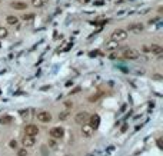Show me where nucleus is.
I'll return each mask as SVG.
<instances>
[{"mask_svg": "<svg viewBox=\"0 0 163 156\" xmlns=\"http://www.w3.org/2000/svg\"><path fill=\"white\" fill-rule=\"evenodd\" d=\"M47 3V0H32V6L35 7H43Z\"/></svg>", "mask_w": 163, "mask_h": 156, "instance_id": "nucleus-14", "label": "nucleus"}, {"mask_svg": "<svg viewBox=\"0 0 163 156\" xmlns=\"http://www.w3.org/2000/svg\"><path fill=\"white\" fill-rule=\"evenodd\" d=\"M37 120H40L43 123H47V122H50L52 120V115L49 113V112H44V110H41L37 113Z\"/></svg>", "mask_w": 163, "mask_h": 156, "instance_id": "nucleus-8", "label": "nucleus"}, {"mask_svg": "<svg viewBox=\"0 0 163 156\" xmlns=\"http://www.w3.org/2000/svg\"><path fill=\"white\" fill-rule=\"evenodd\" d=\"M12 7L16 9V10H23V9L27 7V4H26V3H22V1H16V3L12 4Z\"/></svg>", "mask_w": 163, "mask_h": 156, "instance_id": "nucleus-13", "label": "nucleus"}, {"mask_svg": "<svg viewBox=\"0 0 163 156\" xmlns=\"http://www.w3.org/2000/svg\"><path fill=\"white\" fill-rule=\"evenodd\" d=\"M129 29H130L132 32H134V33H139V32L143 30V25H142V23H133V25L129 26Z\"/></svg>", "mask_w": 163, "mask_h": 156, "instance_id": "nucleus-10", "label": "nucleus"}, {"mask_svg": "<svg viewBox=\"0 0 163 156\" xmlns=\"http://www.w3.org/2000/svg\"><path fill=\"white\" fill-rule=\"evenodd\" d=\"M7 23L9 25H17V22H19V19L16 17V16H7Z\"/></svg>", "mask_w": 163, "mask_h": 156, "instance_id": "nucleus-15", "label": "nucleus"}, {"mask_svg": "<svg viewBox=\"0 0 163 156\" xmlns=\"http://www.w3.org/2000/svg\"><path fill=\"white\" fill-rule=\"evenodd\" d=\"M67 116H69V113H67V112H63V113H60V115H59V119H60V120H65Z\"/></svg>", "mask_w": 163, "mask_h": 156, "instance_id": "nucleus-19", "label": "nucleus"}, {"mask_svg": "<svg viewBox=\"0 0 163 156\" xmlns=\"http://www.w3.org/2000/svg\"><path fill=\"white\" fill-rule=\"evenodd\" d=\"M49 145H50L52 148H56V143H54V140H50V142H49Z\"/></svg>", "mask_w": 163, "mask_h": 156, "instance_id": "nucleus-23", "label": "nucleus"}, {"mask_svg": "<svg viewBox=\"0 0 163 156\" xmlns=\"http://www.w3.org/2000/svg\"><path fill=\"white\" fill-rule=\"evenodd\" d=\"M127 39V32L124 30V29H117V30H115L113 33H112V40H115V42H123V40Z\"/></svg>", "mask_w": 163, "mask_h": 156, "instance_id": "nucleus-1", "label": "nucleus"}, {"mask_svg": "<svg viewBox=\"0 0 163 156\" xmlns=\"http://www.w3.org/2000/svg\"><path fill=\"white\" fill-rule=\"evenodd\" d=\"M89 113L87 112H79L76 116H75V120L77 122V123H80V125H84L87 120H89Z\"/></svg>", "mask_w": 163, "mask_h": 156, "instance_id": "nucleus-3", "label": "nucleus"}, {"mask_svg": "<svg viewBox=\"0 0 163 156\" xmlns=\"http://www.w3.org/2000/svg\"><path fill=\"white\" fill-rule=\"evenodd\" d=\"M17 156H27V151H26V148H24V149H20V151L17 152Z\"/></svg>", "mask_w": 163, "mask_h": 156, "instance_id": "nucleus-18", "label": "nucleus"}, {"mask_svg": "<svg viewBox=\"0 0 163 156\" xmlns=\"http://www.w3.org/2000/svg\"><path fill=\"white\" fill-rule=\"evenodd\" d=\"M117 47H119V43L115 42V40H112V39L106 43V49H107V50H115V49H117Z\"/></svg>", "mask_w": 163, "mask_h": 156, "instance_id": "nucleus-11", "label": "nucleus"}, {"mask_svg": "<svg viewBox=\"0 0 163 156\" xmlns=\"http://www.w3.org/2000/svg\"><path fill=\"white\" fill-rule=\"evenodd\" d=\"M23 19L24 20H33L35 19V14H26V16H23Z\"/></svg>", "mask_w": 163, "mask_h": 156, "instance_id": "nucleus-20", "label": "nucleus"}, {"mask_svg": "<svg viewBox=\"0 0 163 156\" xmlns=\"http://www.w3.org/2000/svg\"><path fill=\"white\" fill-rule=\"evenodd\" d=\"M16 146H17V142L16 140H12L10 142V148H16Z\"/></svg>", "mask_w": 163, "mask_h": 156, "instance_id": "nucleus-22", "label": "nucleus"}, {"mask_svg": "<svg viewBox=\"0 0 163 156\" xmlns=\"http://www.w3.org/2000/svg\"><path fill=\"white\" fill-rule=\"evenodd\" d=\"M24 132H26V136L35 138V136L39 133V127H37L36 125H27V126L24 127Z\"/></svg>", "mask_w": 163, "mask_h": 156, "instance_id": "nucleus-2", "label": "nucleus"}, {"mask_svg": "<svg viewBox=\"0 0 163 156\" xmlns=\"http://www.w3.org/2000/svg\"><path fill=\"white\" fill-rule=\"evenodd\" d=\"M63 135H65V130H63L62 127H53V129L50 130V136L54 138V139H62Z\"/></svg>", "mask_w": 163, "mask_h": 156, "instance_id": "nucleus-4", "label": "nucleus"}, {"mask_svg": "<svg viewBox=\"0 0 163 156\" xmlns=\"http://www.w3.org/2000/svg\"><path fill=\"white\" fill-rule=\"evenodd\" d=\"M99 123H100L99 115H92V116L89 117V126H90L92 129H97V127H99Z\"/></svg>", "mask_w": 163, "mask_h": 156, "instance_id": "nucleus-5", "label": "nucleus"}, {"mask_svg": "<svg viewBox=\"0 0 163 156\" xmlns=\"http://www.w3.org/2000/svg\"><path fill=\"white\" fill-rule=\"evenodd\" d=\"M123 56H124L126 59H137V57H139V53H137L134 49H124Z\"/></svg>", "mask_w": 163, "mask_h": 156, "instance_id": "nucleus-6", "label": "nucleus"}, {"mask_svg": "<svg viewBox=\"0 0 163 156\" xmlns=\"http://www.w3.org/2000/svg\"><path fill=\"white\" fill-rule=\"evenodd\" d=\"M149 50L153 52L155 54H160V53H163V47L162 46H158V44H152V46L149 47Z\"/></svg>", "mask_w": 163, "mask_h": 156, "instance_id": "nucleus-12", "label": "nucleus"}, {"mask_svg": "<svg viewBox=\"0 0 163 156\" xmlns=\"http://www.w3.org/2000/svg\"><path fill=\"white\" fill-rule=\"evenodd\" d=\"M22 143H23L24 148H32V146L35 145V138H32V136H24L23 140H22Z\"/></svg>", "mask_w": 163, "mask_h": 156, "instance_id": "nucleus-9", "label": "nucleus"}, {"mask_svg": "<svg viewBox=\"0 0 163 156\" xmlns=\"http://www.w3.org/2000/svg\"><path fill=\"white\" fill-rule=\"evenodd\" d=\"M93 132H94V129H92V127L89 126V123L82 125V135H83L84 138H90V136L93 135Z\"/></svg>", "mask_w": 163, "mask_h": 156, "instance_id": "nucleus-7", "label": "nucleus"}, {"mask_svg": "<svg viewBox=\"0 0 163 156\" xmlns=\"http://www.w3.org/2000/svg\"><path fill=\"white\" fill-rule=\"evenodd\" d=\"M20 115H22L23 117H29V115H30V110H26V112L23 110V112H20Z\"/></svg>", "mask_w": 163, "mask_h": 156, "instance_id": "nucleus-21", "label": "nucleus"}, {"mask_svg": "<svg viewBox=\"0 0 163 156\" xmlns=\"http://www.w3.org/2000/svg\"><path fill=\"white\" fill-rule=\"evenodd\" d=\"M7 29H4V27H0V39H3V37H6L7 36Z\"/></svg>", "mask_w": 163, "mask_h": 156, "instance_id": "nucleus-17", "label": "nucleus"}, {"mask_svg": "<svg viewBox=\"0 0 163 156\" xmlns=\"http://www.w3.org/2000/svg\"><path fill=\"white\" fill-rule=\"evenodd\" d=\"M10 122H12V117H10V116L0 117V123H4V125H7V123H10Z\"/></svg>", "mask_w": 163, "mask_h": 156, "instance_id": "nucleus-16", "label": "nucleus"}]
</instances>
